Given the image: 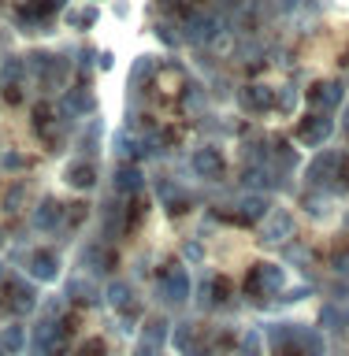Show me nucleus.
I'll list each match as a JSON object with an SVG mask.
<instances>
[{
	"instance_id": "nucleus-1",
	"label": "nucleus",
	"mask_w": 349,
	"mask_h": 356,
	"mask_svg": "<svg viewBox=\"0 0 349 356\" xmlns=\"http://www.w3.org/2000/svg\"><path fill=\"white\" fill-rule=\"evenodd\" d=\"M0 308H8V312H15V316H22V312H30L33 308V300H38V293H33V286H26L19 275H11L4 278V286H0Z\"/></svg>"
},
{
	"instance_id": "nucleus-2",
	"label": "nucleus",
	"mask_w": 349,
	"mask_h": 356,
	"mask_svg": "<svg viewBox=\"0 0 349 356\" xmlns=\"http://www.w3.org/2000/svg\"><path fill=\"white\" fill-rule=\"evenodd\" d=\"M283 267H275V264H256L253 271H249V278H245V293H264V297H272V293H279L283 289Z\"/></svg>"
},
{
	"instance_id": "nucleus-3",
	"label": "nucleus",
	"mask_w": 349,
	"mask_h": 356,
	"mask_svg": "<svg viewBox=\"0 0 349 356\" xmlns=\"http://www.w3.org/2000/svg\"><path fill=\"white\" fill-rule=\"evenodd\" d=\"M156 293H160L167 305H183L189 297V278H186L183 267H167L160 275V282H156Z\"/></svg>"
},
{
	"instance_id": "nucleus-4",
	"label": "nucleus",
	"mask_w": 349,
	"mask_h": 356,
	"mask_svg": "<svg viewBox=\"0 0 349 356\" xmlns=\"http://www.w3.org/2000/svg\"><path fill=\"white\" fill-rule=\"evenodd\" d=\"M82 264L89 267V271H97V275H108V271H116L119 256H116V249H111V245L93 241V245H86V249H82Z\"/></svg>"
},
{
	"instance_id": "nucleus-5",
	"label": "nucleus",
	"mask_w": 349,
	"mask_h": 356,
	"mask_svg": "<svg viewBox=\"0 0 349 356\" xmlns=\"http://www.w3.org/2000/svg\"><path fill=\"white\" fill-rule=\"evenodd\" d=\"M286 238H294V216H290L286 208H275L272 216H264V241H286Z\"/></svg>"
},
{
	"instance_id": "nucleus-6",
	"label": "nucleus",
	"mask_w": 349,
	"mask_h": 356,
	"mask_svg": "<svg viewBox=\"0 0 349 356\" xmlns=\"http://www.w3.org/2000/svg\"><path fill=\"white\" fill-rule=\"evenodd\" d=\"M194 171L201 178H208V182H219L223 175H227V160H223V152L219 149H201L194 156Z\"/></svg>"
},
{
	"instance_id": "nucleus-7",
	"label": "nucleus",
	"mask_w": 349,
	"mask_h": 356,
	"mask_svg": "<svg viewBox=\"0 0 349 356\" xmlns=\"http://www.w3.org/2000/svg\"><path fill=\"white\" fill-rule=\"evenodd\" d=\"M30 275L38 278V282H49V278H56V275H60V256H56L52 249L30 252Z\"/></svg>"
},
{
	"instance_id": "nucleus-8",
	"label": "nucleus",
	"mask_w": 349,
	"mask_h": 356,
	"mask_svg": "<svg viewBox=\"0 0 349 356\" xmlns=\"http://www.w3.org/2000/svg\"><path fill=\"white\" fill-rule=\"evenodd\" d=\"M331 134V119L327 115H309L297 127V141L301 145H323V138Z\"/></svg>"
},
{
	"instance_id": "nucleus-9",
	"label": "nucleus",
	"mask_w": 349,
	"mask_h": 356,
	"mask_svg": "<svg viewBox=\"0 0 349 356\" xmlns=\"http://www.w3.org/2000/svg\"><path fill=\"white\" fill-rule=\"evenodd\" d=\"M242 108L267 111V108H272V89H264V86H245V89H242Z\"/></svg>"
},
{
	"instance_id": "nucleus-10",
	"label": "nucleus",
	"mask_w": 349,
	"mask_h": 356,
	"mask_svg": "<svg viewBox=\"0 0 349 356\" xmlns=\"http://www.w3.org/2000/svg\"><path fill=\"white\" fill-rule=\"evenodd\" d=\"M67 182H71L75 189H89V186L97 182V171H93V163H82V160H78V163H71V167H67Z\"/></svg>"
},
{
	"instance_id": "nucleus-11",
	"label": "nucleus",
	"mask_w": 349,
	"mask_h": 356,
	"mask_svg": "<svg viewBox=\"0 0 349 356\" xmlns=\"http://www.w3.org/2000/svg\"><path fill=\"white\" fill-rule=\"evenodd\" d=\"M60 216H63V204H60V200H45L41 211L33 216V222H38V230H52L56 222H60Z\"/></svg>"
},
{
	"instance_id": "nucleus-12",
	"label": "nucleus",
	"mask_w": 349,
	"mask_h": 356,
	"mask_svg": "<svg viewBox=\"0 0 349 356\" xmlns=\"http://www.w3.org/2000/svg\"><path fill=\"white\" fill-rule=\"evenodd\" d=\"M334 193H349V156L339 152V163H334V178H331Z\"/></svg>"
},
{
	"instance_id": "nucleus-13",
	"label": "nucleus",
	"mask_w": 349,
	"mask_h": 356,
	"mask_svg": "<svg viewBox=\"0 0 349 356\" xmlns=\"http://www.w3.org/2000/svg\"><path fill=\"white\" fill-rule=\"evenodd\" d=\"M108 300H111L116 308L134 312V289H130L127 282H116V286H111V289H108Z\"/></svg>"
},
{
	"instance_id": "nucleus-14",
	"label": "nucleus",
	"mask_w": 349,
	"mask_h": 356,
	"mask_svg": "<svg viewBox=\"0 0 349 356\" xmlns=\"http://www.w3.org/2000/svg\"><path fill=\"white\" fill-rule=\"evenodd\" d=\"M339 97H342V86H339V82L316 86V89H312V93H309V100H312V104H334V100H339Z\"/></svg>"
},
{
	"instance_id": "nucleus-15",
	"label": "nucleus",
	"mask_w": 349,
	"mask_h": 356,
	"mask_svg": "<svg viewBox=\"0 0 349 356\" xmlns=\"http://www.w3.org/2000/svg\"><path fill=\"white\" fill-rule=\"evenodd\" d=\"M331 267H334V271H346V275H349V245H339V249L331 252Z\"/></svg>"
},
{
	"instance_id": "nucleus-16",
	"label": "nucleus",
	"mask_w": 349,
	"mask_h": 356,
	"mask_svg": "<svg viewBox=\"0 0 349 356\" xmlns=\"http://www.w3.org/2000/svg\"><path fill=\"white\" fill-rule=\"evenodd\" d=\"M78 356H104V341H100V338L82 341V345H78Z\"/></svg>"
},
{
	"instance_id": "nucleus-17",
	"label": "nucleus",
	"mask_w": 349,
	"mask_h": 356,
	"mask_svg": "<svg viewBox=\"0 0 349 356\" xmlns=\"http://www.w3.org/2000/svg\"><path fill=\"white\" fill-rule=\"evenodd\" d=\"M119 178H123V189H127V193H138V171H134V167H127V171H119Z\"/></svg>"
},
{
	"instance_id": "nucleus-18",
	"label": "nucleus",
	"mask_w": 349,
	"mask_h": 356,
	"mask_svg": "<svg viewBox=\"0 0 349 356\" xmlns=\"http://www.w3.org/2000/svg\"><path fill=\"white\" fill-rule=\"evenodd\" d=\"M4 345H8V349H19V345H22V327H8L4 330Z\"/></svg>"
},
{
	"instance_id": "nucleus-19",
	"label": "nucleus",
	"mask_w": 349,
	"mask_h": 356,
	"mask_svg": "<svg viewBox=\"0 0 349 356\" xmlns=\"http://www.w3.org/2000/svg\"><path fill=\"white\" fill-rule=\"evenodd\" d=\"M0 356H4V353H0Z\"/></svg>"
}]
</instances>
